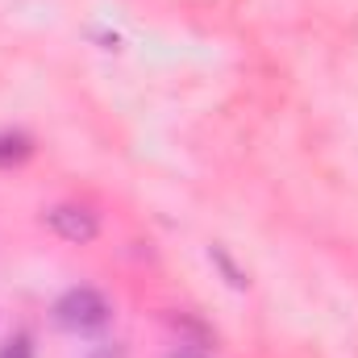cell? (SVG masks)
I'll use <instances>...</instances> for the list:
<instances>
[{
  "instance_id": "1",
  "label": "cell",
  "mask_w": 358,
  "mask_h": 358,
  "mask_svg": "<svg viewBox=\"0 0 358 358\" xmlns=\"http://www.w3.org/2000/svg\"><path fill=\"white\" fill-rule=\"evenodd\" d=\"M113 321V304L96 287H67L55 300V325L67 334H96Z\"/></svg>"
},
{
  "instance_id": "2",
  "label": "cell",
  "mask_w": 358,
  "mask_h": 358,
  "mask_svg": "<svg viewBox=\"0 0 358 358\" xmlns=\"http://www.w3.org/2000/svg\"><path fill=\"white\" fill-rule=\"evenodd\" d=\"M63 242H76V246H84L92 242L96 234H100V217L84 208V204H55V208H46V217H42Z\"/></svg>"
},
{
  "instance_id": "3",
  "label": "cell",
  "mask_w": 358,
  "mask_h": 358,
  "mask_svg": "<svg viewBox=\"0 0 358 358\" xmlns=\"http://www.w3.org/2000/svg\"><path fill=\"white\" fill-rule=\"evenodd\" d=\"M34 155V142L17 129H0V167H13V163H25Z\"/></svg>"
},
{
  "instance_id": "4",
  "label": "cell",
  "mask_w": 358,
  "mask_h": 358,
  "mask_svg": "<svg viewBox=\"0 0 358 358\" xmlns=\"http://www.w3.org/2000/svg\"><path fill=\"white\" fill-rule=\"evenodd\" d=\"M0 358H34V338H29V334H13V338L0 346Z\"/></svg>"
},
{
  "instance_id": "5",
  "label": "cell",
  "mask_w": 358,
  "mask_h": 358,
  "mask_svg": "<svg viewBox=\"0 0 358 358\" xmlns=\"http://www.w3.org/2000/svg\"><path fill=\"white\" fill-rule=\"evenodd\" d=\"M88 358H129L125 355V346H117V342H108V346H96Z\"/></svg>"
},
{
  "instance_id": "6",
  "label": "cell",
  "mask_w": 358,
  "mask_h": 358,
  "mask_svg": "<svg viewBox=\"0 0 358 358\" xmlns=\"http://www.w3.org/2000/svg\"><path fill=\"white\" fill-rule=\"evenodd\" d=\"M167 358H204V350H200V346H176Z\"/></svg>"
}]
</instances>
